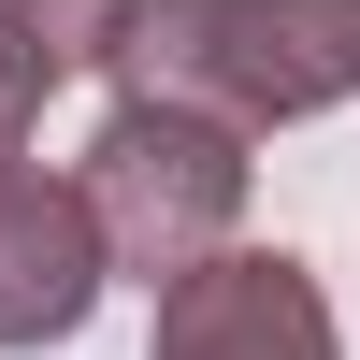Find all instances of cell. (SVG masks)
Here are the masks:
<instances>
[{"label":"cell","mask_w":360,"mask_h":360,"mask_svg":"<svg viewBox=\"0 0 360 360\" xmlns=\"http://www.w3.org/2000/svg\"><path fill=\"white\" fill-rule=\"evenodd\" d=\"M29 101H44V86H29V72H15V58H0V173H15V159H29Z\"/></svg>","instance_id":"obj_6"},{"label":"cell","mask_w":360,"mask_h":360,"mask_svg":"<svg viewBox=\"0 0 360 360\" xmlns=\"http://www.w3.org/2000/svg\"><path fill=\"white\" fill-rule=\"evenodd\" d=\"M101 72L115 101H173L259 144V130L360 101V0H130Z\"/></svg>","instance_id":"obj_1"},{"label":"cell","mask_w":360,"mask_h":360,"mask_svg":"<svg viewBox=\"0 0 360 360\" xmlns=\"http://www.w3.org/2000/svg\"><path fill=\"white\" fill-rule=\"evenodd\" d=\"M101 317V231L72 173H0V346H72Z\"/></svg>","instance_id":"obj_4"},{"label":"cell","mask_w":360,"mask_h":360,"mask_svg":"<svg viewBox=\"0 0 360 360\" xmlns=\"http://www.w3.org/2000/svg\"><path fill=\"white\" fill-rule=\"evenodd\" d=\"M72 202L101 231V274H188L245 231V130L217 115H173V101H115L72 159Z\"/></svg>","instance_id":"obj_2"},{"label":"cell","mask_w":360,"mask_h":360,"mask_svg":"<svg viewBox=\"0 0 360 360\" xmlns=\"http://www.w3.org/2000/svg\"><path fill=\"white\" fill-rule=\"evenodd\" d=\"M115 29H130V0H0V58H15L29 86H72L115 58Z\"/></svg>","instance_id":"obj_5"},{"label":"cell","mask_w":360,"mask_h":360,"mask_svg":"<svg viewBox=\"0 0 360 360\" xmlns=\"http://www.w3.org/2000/svg\"><path fill=\"white\" fill-rule=\"evenodd\" d=\"M144 360H332V303L288 245H217L159 274V346Z\"/></svg>","instance_id":"obj_3"}]
</instances>
